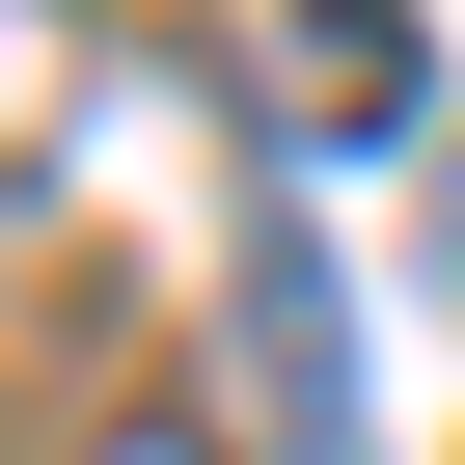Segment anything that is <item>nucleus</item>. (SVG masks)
<instances>
[{
    "mask_svg": "<svg viewBox=\"0 0 465 465\" xmlns=\"http://www.w3.org/2000/svg\"><path fill=\"white\" fill-rule=\"evenodd\" d=\"M83 465H219V438H192V411H137V438H83Z\"/></svg>",
    "mask_w": 465,
    "mask_h": 465,
    "instance_id": "3",
    "label": "nucleus"
},
{
    "mask_svg": "<svg viewBox=\"0 0 465 465\" xmlns=\"http://www.w3.org/2000/svg\"><path fill=\"white\" fill-rule=\"evenodd\" d=\"M438 274H465V247H438Z\"/></svg>",
    "mask_w": 465,
    "mask_h": 465,
    "instance_id": "4",
    "label": "nucleus"
},
{
    "mask_svg": "<svg viewBox=\"0 0 465 465\" xmlns=\"http://www.w3.org/2000/svg\"><path fill=\"white\" fill-rule=\"evenodd\" d=\"M274 110H302V137H411V110H438L411 0H274Z\"/></svg>",
    "mask_w": 465,
    "mask_h": 465,
    "instance_id": "2",
    "label": "nucleus"
},
{
    "mask_svg": "<svg viewBox=\"0 0 465 465\" xmlns=\"http://www.w3.org/2000/svg\"><path fill=\"white\" fill-rule=\"evenodd\" d=\"M247 411H274V465H356V329H329V247H247Z\"/></svg>",
    "mask_w": 465,
    "mask_h": 465,
    "instance_id": "1",
    "label": "nucleus"
}]
</instances>
